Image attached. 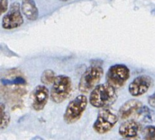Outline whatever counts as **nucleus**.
<instances>
[{
	"label": "nucleus",
	"instance_id": "obj_1",
	"mask_svg": "<svg viewBox=\"0 0 155 140\" xmlns=\"http://www.w3.org/2000/svg\"><path fill=\"white\" fill-rule=\"evenodd\" d=\"M117 98L115 88L108 83L96 85L90 94L89 102L97 108H107L113 105Z\"/></svg>",
	"mask_w": 155,
	"mask_h": 140
},
{
	"label": "nucleus",
	"instance_id": "obj_2",
	"mask_svg": "<svg viewBox=\"0 0 155 140\" xmlns=\"http://www.w3.org/2000/svg\"><path fill=\"white\" fill-rule=\"evenodd\" d=\"M104 71L100 66H91L82 74L80 80L78 89L82 94H87L96 86L101 79Z\"/></svg>",
	"mask_w": 155,
	"mask_h": 140
},
{
	"label": "nucleus",
	"instance_id": "obj_3",
	"mask_svg": "<svg viewBox=\"0 0 155 140\" xmlns=\"http://www.w3.org/2000/svg\"><path fill=\"white\" fill-rule=\"evenodd\" d=\"M71 91V81L65 75H58L51 87L50 97L51 100L55 103H61L67 99Z\"/></svg>",
	"mask_w": 155,
	"mask_h": 140
},
{
	"label": "nucleus",
	"instance_id": "obj_4",
	"mask_svg": "<svg viewBox=\"0 0 155 140\" xmlns=\"http://www.w3.org/2000/svg\"><path fill=\"white\" fill-rule=\"evenodd\" d=\"M88 100L84 95H78L69 102L64 113V120L69 124L76 122L86 110Z\"/></svg>",
	"mask_w": 155,
	"mask_h": 140
},
{
	"label": "nucleus",
	"instance_id": "obj_5",
	"mask_svg": "<svg viewBox=\"0 0 155 140\" xmlns=\"http://www.w3.org/2000/svg\"><path fill=\"white\" fill-rule=\"evenodd\" d=\"M118 121V116L107 108H102L97 114L96 120L93 125V129L98 134H105L115 126Z\"/></svg>",
	"mask_w": 155,
	"mask_h": 140
},
{
	"label": "nucleus",
	"instance_id": "obj_6",
	"mask_svg": "<svg viewBox=\"0 0 155 140\" xmlns=\"http://www.w3.org/2000/svg\"><path fill=\"white\" fill-rule=\"evenodd\" d=\"M130 77V70L124 64H115L108 69L106 75L107 82L115 89L122 87Z\"/></svg>",
	"mask_w": 155,
	"mask_h": 140
},
{
	"label": "nucleus",
	"instance_id": "obj_7",
	"mask_svg": "<svg viewBox=\"0 0 155 140\" xmlns=\"http://www.w3.org/2000/svg\"><path fill=\"white\" fill-rule=\"evenodd\" d=\"M24 23V18L21 12L20 4L14 2L10 5L8 11L2 18V27L6 30H12L19 27Z\"/></svg>",
	"mask_w": 155,
	"mask_h": 140
},
{
	"label": "nucleus",
	"instance_id": "obj_8",
	"mask_svg": "<svg viewBox=\"0 0 155 140\" xmlns=\"http://www.w3.org/2000/svg\"><path fill=\"white\" fill-rule=\"evenodd\" d=\"M152 84V79L143 75L137 77L128 86V92L133 97H139L145 94Z\"/></svg>",
	"mask_w": 155,
	"mask_h": 140
},
{
	"label": "nucleus",
	"instance_id": "obj_9",
	"mask_svg": "<svg viewBox=\"0 0 155 140\" xmlns=\"http://www.w3.org/2000/svg\"><path fill=\"white\" fill-rule=\"evenodd\" d=\"M32 108L36 111L43 110L49 98V90L45 85H38L33 91Z\"/></svg>",
	"mask_w": 155,
	"mask_h": 140
},
{
	"label": "nucleus",
	"instance_id": "obj_10",
	"mask_svg": "<svg viewBox=\"0 0 155 140\" xmlns=\"http://www.w3.org/2000/svg\"><path fill=\"white\" fill-rule=\"evenodd\" d=\"M141 126L134 120H130L122 123L119 128V134L124 138H133L137 136Z\"/></svg>",
	"mask_w": 155,
	"mask_h": 140
},
{
	"label": "nucleus",
	"instance_id": "obj_11",
	"mask_svg": "<svg viewBox=\"0 0 155 140\" xmlns=\"http://www.w3.org/2000/svg\"><path fill=\"white\" fill-rule=\"evenodd\" d=\"M142 107V103L140 101L135 99L127 100L121 106L119 110V116L122 120L128 118L132 114L139 110Z\"/></svg>",
	"mask_w": 155,
	"mask_h": 140
},
{
	"label": "nucleus",
	"instance_id": "obj_12",
	"mask_svg": "<svg viewBox=\"0 0 155 140\" xmlns=\"http://www.w3.org/2000/svg\"><path fill=\"white\" fill-rule=\"evenodd\" d=\"M22 12L30 21H35L38 17V11L34 0H21Z\"/></svg>",
	"mask_w": 155,
	"mask_h": 140
},
{
	"label": "nucleus",
	"instance_id": "obj_13",
	"mask_svg": "<svg viewBox=\"0 0 155 140\" xmlns=\"http://www.w3.org/2000/svg\"><path fill=\"white\" fill-rule=\"evenodd\" d=\"M56 79V75L54 72L50 69H47L43 72L41 77V81L44 85H48L53 84Z\"/></svg>",
	"mask_w": 155,
	"mask_h": 140
},
{
	"label": "nucleus",
	"instance_id": "obj_14",
	"mask_svg": "<svg viewBox=\"0 0 155 140\" xmlns=\"http://www.w3.org/2000/svg\"><path fill=\"white\" fill-rule=\"evenodd\" d=\"M1 113H0V126H1V129H6L8 126L9 125L10 120V116L9 113L6 111L5 109L4 104H1Z\"/></svg>",
	"mask_w": 155,
	"mask_h": 140
},
{
	"label": "nucleus",
	"instance_id": "obj_15",
	"mask_svg": "<svg viewBox=\"0 0 155 140\" xmlns=\"http://www.w3.org/2000/svg\"><path fill=\"white\" fill-rule=\"evenodd\" d=\"M143 136L147 140L155 139V126L152 125L146 126L143 130Z\"/></svg>",
	"mask_w": 155,
	"mask_h": 140
},
{
	"label": "nucleus",
	"instance_id": "obj_16",
	"mask_svg": "<svg viewBox=\"0 0 155 140\" xmlns=\"http://www.w3.org/2000/svg\"><path fill=\"white\" fill-rule=\"evenodd\" d=\"M8 0H0V13L4 14L8 10Z\"/></svg>",
	"mask_w": 155,
	"mask_h": 140
},
{
	"label": "nucleus",
	"instance_id": "obj_17",
	"mask_svg": "<svg viewBox=\"0 0 155 140\" xmlns=\"http://www.w3.org/2000/svg\"><path fill=\"white\" fill-rule=\"evenodd\" d=\"M148 103L150 107L155 108V92L148 97Z\"/></svg>",
	"mask_w": 155,
	"mask_h": 140
},
{
	"label": "nucleus",
	"instance_id": "obj_18",
	"mask_svg": "<svg viewBox=\"0 0 155 140\" xmlns=\"http://www.w3.org/2000/svg\"><path fill=\"white\" fill-rule=\"evenodd\" d=\"M60 1H61V2H68V1H69V0H60Z\"/></svg>",
	"mask_w": 155,
	"mask_h": 140
}]
</instances>
